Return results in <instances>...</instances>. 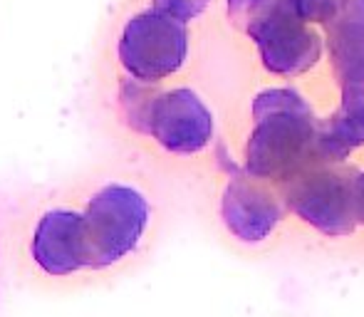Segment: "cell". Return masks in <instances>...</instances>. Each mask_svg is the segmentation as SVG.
<instances>
[{"label": "cell", "instance_id": "obj_8", "mask_svg": "<svg viewBox=\"0 0 364 317\" xmlns=\"http://www.w3.org/2000/svg\"><path fill=\"white\" fill-rule=\"evenodd\" d=\"M33 258L50 275H70L87 268L80 213L63 208L45 213L33 233Z\"/></svg>", "mask_w": 364, "mask_h": 317}, {"label": "cell", "instance_id": "obj_13", "mask_svg": "<svg viewBox=\"0 0 364 317\" xmlns=\"http://www.w3.org/2000/svg\"><path fill=\"white\" fill-rule=\"evenodd\" d=\"M208 3L211 0H154V10L186 25L188 20L198 18L208 8Z\"/></svg>", "mask_w": 364, "mask_h": 317}, {"label": "cell", "instance_id": "obj_2", "mask_svg": "<svg viewBox=\"0 0 364 317\" xmlns=\"http://www.w3.org/2000/svg\"><path fill=\"white\" fill-rule=\"evenodd\" d=\"M149 223V203L136 188L109 183L87 203L82 233L87 268H109L139 245Z\"/></svg>", "mask_w": 364, "mask_h": 317}, {"label": "cell", "instance_id": "obj_3", "mask_svg": "<svg viewBox=\"0 0 364 317\" xmlns=\"http://www.w3.org/2000/svg\"><path fill=\"white\" fill-rule=\"evenodd\" d=\"M357 176L342 161H320L285 183V201L325 236H350L357 228Z\"/></svg>", "mask_w": 364, "mask_h": 317}, {"label": "cell", "instance_id": "obj_10", "mask_svg": "<svg viewBox=\"0 0 364 317\" xmlns=\"http://www.w3.org/2000/svg\"><path fill=\"white\" fill-rule=\"evenodd\" d=\"M342 104L325 122V139L335 156L347 158L352 149L364 144V77L342 82Z\"/></svg>", "mask_w": 364, "mask_h": 317}, {"label": "cell", "instance_id": "obj_1", "mask_svg": "<svg viewBox=\"0 0 364 317\" xmlns=\"http://www.w3.org/2000/svg\"><path fill=\"white\" fill-rule=\"evenodd\" d=\"M255 129L245 149V171L258 181L288 183L320 161H345L325 139V127L292 90H265L253 102Z\"/></svg>", "mask_w": 364, "mask_h": 317}, {"label": "cell", "instance_id": "obj_14", "mask_svg": "<svg viewBox=\"0 0 364 317\" xmlns=\"http://www.w3.org/2000/svg\"><path fill=\"white\" fill-rule=\"evenodd\" d=\"M337 0H288L290 10L302 23H327L335 13Z\"/></svg>", "mask_w": 364, "mask_h": 317}, {"label": "cell", "instance_id": "obj_11", "mask_svg": "<svg viewBox=\"0 0 364 317\" xmlns=\"http://www.w3.org/2000/svg\"><path fill=\"white\" fill-rule=\"evenodd\" d=\"M159 92H151L146 87V82H124L122 85V107H124L127 122L134 127L136 131L146 134V122H149V109H151L154 100Z\"/></svg>", "mask_w": 364, "mask_h": 317}, {"label": "cell", "instance_id": "obj_5", "mask_svg": "<svg viewBox=\"0 0 364 317\" xmlns=\"http://www.w3.org/2000/svg\"><path fill=\"white\" fill-rule=\"evenodd\" d=\"M250 38L258 45L265 70L285 77L307 72L322 55L320 35L292 13L288 0H280L268 18L250 30Z\"/></svg>", "mask_w": 364, "mask_h": 317}, {"label": "cell", "instance_id": "obj_6", "mask_svg": "<svg viewBox=\"0 0 364 317\" xmlns=\"http://www.w3.org/2000/svg\"><path fill=\"white\" fill-rule=\"evenodd\" d=\"M146 134L171 154H198L213 136V114L186 87L159 92L149 109Z\"/></svg>", "mask_w": 364, "mask_h": 317}, {"label": "cell", "instance_id": "obj_4", "mask_svg": "<svg viewBox=\"0 0 364 317\" xmlns=\"http://www.w3.org/2000/svg\"><path fill=\"white\" fill-rule=\"evenodd\" d=\"M188 55L186 25L159 10L136 13L119 38V60L132 80L154 82L178 72Z\"/></svg>", "mask_w": 364, "mask_h": 317}, {"label": "cell", "instance_id": "obj_7", "mask_svg": "<svg viewBox=\"0 0 364 317\" xmlns=\"http://www.w3.org/2000/svg\"><path fill=\"white\" fill-rule=\"evenodd\" d=\"M220 216L228 231L245 243H258L275 231L283 208L263 181L250 176H233L223 191Z\"/></svg>", "mask_w": 364, "mask_h": 317}, {"label": "cell", "instance_id": "obj_9", "mask_svg": "<svg viewBox=\"0 0 364 317\" xmlns=\"http://www.w3.org/2000/svg\"><path fill=\"white\" fill-rule=\"evenodd\" d=\"M327 43L340 85L364 77V0H337L327 20Z\"/></svg>", "mask_w": 364, "mask_h": 317}, {"label": "cell", "instance_id": "obj_12", "mask_svg": "<svg viewBox=\"0 0 364 317\" xmlns=\"http://www.w3.org/2000/svg\"><path fill=\"white\" fill-rule=\"evenodd\" d=\"M280 0H228V20L235 30L250 35V30L263 18H268Z\"/></svg>", "mask_w": 364, "mask_h": 317}, {"label": "cell", "instance_id": "obj_15", "mask_svg": "<svg viewBox=\"0 0 364 317\" xmlns=\"http://www.w3.org/2000/svg\"><path fill=\"white\" fill-rule=\"evenodd\" d=\"M357 221L364 223V173L357 176Z\"/></svg>", "mask_w": 364, "mask_h": 317}]
</instances>
